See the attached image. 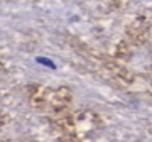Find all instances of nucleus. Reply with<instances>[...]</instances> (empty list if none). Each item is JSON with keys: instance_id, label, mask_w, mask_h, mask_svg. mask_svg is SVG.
Here are the masks:
<instances>
[{"instance_id": "nucleus-1", "label": "nucleus", "mask_w": 152, "mask_h": 142, "mask_svg": "<svg viewBox=\"0 0 152 142\" xmlns=\"http://www.w3.org/2000/svg\"><path fill=\"white\" fill-rule=\"evenodd\" d=\"M36 61H37L39 64H42V66H48V68H51V70H56V68H58V64H56L54 61H51L49 58H44V56H37V58H36Z\"/></svg>"}]
</instances>
